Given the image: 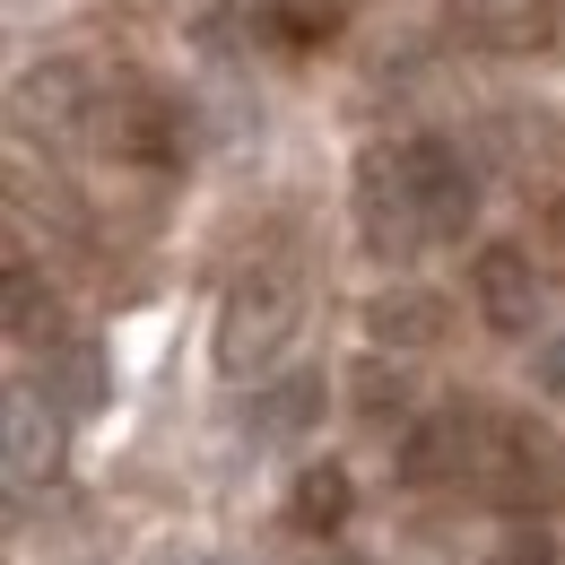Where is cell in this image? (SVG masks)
<instances>
[{
    "label": "cell",
    "mask_w": 565,
    "mask_h": 565,
    "mask_svg": "<svg viewBox=\"0 0 565 565\" xmlns=\"http://www.w3.org/2000/svg\"><path fill=\"white\" fill-rule=\"evenodd\" d=\"M409 174H418V201H426V226H435V244L444 235H461L470 217H479V192H470V166H461V148L418 131L409 140Z\"/></svg>",
    "instance_id": "obj_7"
},
{
    "label": "cell",
    "mask_w": 565,
    "mask_h": 565,
    "mask_svg": "<svg viewBox=\"0 0 565 565\" xmlns=\"http://www.w3.org/2000/svg\"><path fill=\"white\" fill-rule=\"evenodd\" d=\"M356 235L374 262H409L418 244H435L418 174H409V140H374L356 157Z\"/></svg>",
    "instance_id": "obj_2"
},
{
    "label": "cell",
    "mask_w": 565,
    "mask_h": 565,
    "mask_svg": "<svg viewBox=\"0 0 565 565\" xmlns=\"http://www.w3.org/2000/svg\"><path fill=\"white\" fill-rule=\"evenodd\" d=\"M349 504H356V488H349L340 461H305V479H296V531H340Z\"/></svg>",
    "instance_id": "obj_13"
},
{
    "label": "cell",
    "mask_w": 565,
    "mask_h": 565,
    "mask_svg": "<svg viewBox=\"0 0 565 565\" xmlns=\"http://www.w3.org/2000/svg\"><path fill=\"white\" fill-rule=\"evenodd\" d=\"M340 565H356V557H340Z\"/></svg>",
    "instance_id": "obj_21"
},
{
    "label": "cell",
    "mask_w": 565,
    "mask_h": 565,
    "mask_svg": "<svg viewBox=\"0 0 565 565\" xmlns=\"http://www.w3.org/2000/svg\"><path fill=\"white\" fill-rule=\"evenodd\" d=\"M470 305H479V322L495 340H531V322H540V270H531V253L522 244H488L470 262Z\"/></svg>",
    "instance_id": "obj_4"
},
{
    "label": "cell",
    "mask_w": 565,
    "mask_h": 565,
    "mask_svg": "<svg viewBox=\"0 0 565 565\" xmlns=\"http://www.w3.org/2000/svg\"><path fill=\"white\" fill-rule=\"evenodd\" d=\"M531 374H540V392H557V401H565V331H557V340H540Z\"/></svg>",
    "instance_id": "obj_19"
},
{
    "label": "cell",
    "mask_w": 565,
    "mask_h": 565,
    "mask_svg": "<svg viewBox=\"0 0 565 565\" xmlns=\"http://www.w3.org/2000/svg\"><path fill=\"white\" fill-rule=\"evenodd\" d=\"M78 114H87V78L71 71V62H44V71L18 78V122L26 131H78Z\"/></svg>",
    "instance_id": "obj_10"
},
{
    "label": "cell",
    "mask_w": 565,
    "mask_h": 565,
    "mask_svg": "<svg viewBox=\"0 0 565 565\" xmlns=\"http://www.w3.org/2000/svg\"><path fill=\"white\" fill-rule=\"evenodd\" d=\"M479 426H488V418H470V409H444V418L409 426V444H401V479H409V488L461 479V470L479 461Z\"/></svg>",
    "instance_id": "obj_8"
},
{
    "label": "cell",
    "mask_w": 565,
    "mask_h": 565,
    "mask_svg": "<svg viewBox=\"0 0 565 565\" xmlns=\"http://www.w3.org/2000/svg\"><path fill=\"white\" fill-rule=\"evenodd\" d=\"M62 374H71V392H62L71 409H96V401H105V383H96V356H87V349L62 356Z\"/></svg>",
    "instance_id": "obj_18"
},
{
    "label": "cell",
    "mask_w": 565,
    "mask_h": 565,
    "mask_svg": "<svg viewBox=\"0 0 565 565\" xmlns=\"http://www.w3.org/2000/svg\"><path fill=\"white\" fill-rule=\"evenodd\" d=\"M479 35L495 53H548L557 44V0H488L479 9Z\"/></svg>",
    "instance_id": "obj_12"
},
{
    "label": "cell",
    "mask_w": 565,
    "mask_h": 565,
    "mask_svg": "<svg viewBox=\"0 0 565 565\" xmlns=\"http://www.w3.org/2000/svg\"><path fill=\"white\" fill-rule=\"evenodd\" d=\"M305 322V279L287 262H253L217 305V374H262Z\"/></svg>",
    "instance_id": "obj_1"
},
{
    "label": "cell",
    "mask_w": 565,
    "mask_h": 565,
    "mask_svg": "<svg viewBox=\"0 0 565 565\" xmlns=\"http://www.w3.org/2000/svg\"><path fill=\"white\" fill-rule=\"evenodd\" d=\"M479 479L504 504H565V444L540 418H488L479 426Z\"/></svg>",
    "instance_id": "obj_3"
},
{
    "label": "cell",
    "mask_w": 565,
    "mask_h": 565,
    "mask_svg": "<svg viewBox=\"0 0 565 565\" xmlns=\"http://www.w3.org/2000/svg\"><path fill=\"white\" fill-rule=\"evenodd\" d=\"M0 452H9V488H44L53 470H62V418H53V401L35 392V383H9L0 392Z\"/></svg>",
    "instance_id": "obj_5"
},
{
    "label": "cell",
    "mask_w": 565,
    "mask_h": 565,
    "mask_svg": "<svg viewBox=\"0 0 565 565\" xmlns=\"http://www.w3.org/2000/svg\"><path fill=\"white\" fill-rule=\"evenodd\" d=\"M488 565H557L548 531H540V513H531V522H513V531L495 540V557H488Z\"/></svg>",
    "instance_id": "obj_17"
},
{
    "label": "cell",
    "mask_w": 565,
    "mask_h": 565,
    "mask_svg": "<svg viewBox=\"0 0 565 565\" xmlns=\"http://www.w3.org/2000/svg\"><path fill=\"white\" fill-rule=\"evenodd\" d=\"M96 114H105V148L131 157V166H174V157H183V114H174L157 87H122V96L96 105Z\"/></svg>",
    "instance_id": "obj_6"
},
{
    "label": "cell",
    "mask_w": 565,
    "mask_h": 565,
    "mask_svg": "<svg viewBox=\"0 0 565 565\" xmlns=\"http://www.w3.org/2000/svg\"><path fill=\"white\" fill-rule=\"evenodd\" d=\"M322 401H331L322 365H296V374H279V383L253 401V426H262V435H305V426L322 418Z\"/></svg>",
    "instance_id": "obj_11"
},
{
    "label": "cell",
    "mask_w": 565,
    "mask_h": 565,
    "mask_svg": "<svg viewBox=\"0 0 565 565\" xmlns=\"http://www.w3.org/2000/svg\"><path fill=\"white\" fill-rule=\"evenodd\" d=\"M557 226H565V201H557Z\"/></svg>",
    "instance_id": "obj_20"
},
{
    "label": "cell",
    "mask_w": 565,
    "mask_h": 565,
    "mask_svg": "<svg viewBox=\"0 0 565 565\" xmlns=\"http://www.w3.org/2000/svg\"><path fill=\"white\" fill-rule=\"evenodd\" d=\"M9 340H53V287L26 253H9Z\"/></svg>",
    "instance_id": "obj_14"
},
{
    "label": "cell",
    "mask_w": 565,
    "mask_h": 565,
    "mask_svg": "<svg viewBox=\"0 0 565 565\" xmlns=\"http://www.w3.org/2000/svg\"><path fill=\"white\" fill-rule=\"evenodd\" d=\"M356 409H365L374 426H383V418H409V374L365 356V365H356Z\"/></svg>",
    "instance_id": "obj_16"
},
{
    "label": "cell",
    "mask_w": 565,
    "mask_h": 565,
    "mask_svg": "<svg viewBox=\"0 0 565 565\" xmlns=\"http://www.w3.org/2000/svg\"><path fill=\"white\" fill-rule=\"evenodd\" d=\"M262 26L279 35L287 53H313V44H331L340 9H331V0H262Z\"/></svg>",
    "instance_id": "obj_15"
},
{
    "label": "cell",
    "mask_w": 565,
    "mask_h": 565,
    "mask_svg": "<svg viewBox=\"0 0 565 565\" xmlns=\"http://www.w3.org/2000/svg\"><path fill=\"white\" fill-rule=\"evenodd\" d=\"M365 340H374V349H435V340H444V296L383 287V296L365 305Z\"/></svg>",
    "instance_id": "obj_9"
}]
</instances>
